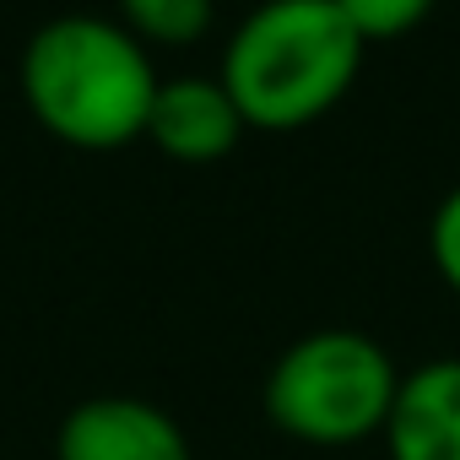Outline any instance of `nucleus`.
<instances>
[{"label":"nucleus","instance_id":"1a4fd4ad","mask_svg":"<svg viewBox=\"0 0 460 460\" xmlns=\"http://www.w3.org/2000/svg\"><path fill=\"white\" fill-rule=\"evenodd\" d=\"M428 255H433L438 282L460 298V184L433 206V222H428Z\"/></svg>","mask_w":460,"mask_h":460},{"label":"nucleus","instance_id":"39448f33","mask_svg":"<svg viewBox=\"0 0 460 460\" xmlns=\"http://www.w3.org/2000/svg\"><path fill=\"white\" fill-rule=\"evenodd\" d=\"M244 130L250 125H244L234 93L222 87V76H168V82H157L141 141H152L168 163L206 168V163L234 157Z\"/></svg>","mask_w":460,"mask_h":460},{"label":"nucleus","instance_id":"6e6552de","mask_svg":"<svg viewBox=\"0 0 460 460\" xmlns=\"http://www.w3.org/2000/svg\"><path fill=\"white\" fill-rule=\"evenodd\" d=\"M433 6L438 0H336V12L352 22V33L363 44H395V39L417 33Z\"/></svg>","mask_w":460,"mask_h":460},{"label":"nucleus","instance_id":"f03ea898","mask_svg":"<svg viewBox=\"0 0 460 460\" xmlns=\"http://www.w3.org/2000/svg\"><path fill=\"white\" fill-rule=\"evenodd\" d=\"M368 44L336 0H261L222 44V87L250 130H304L341 109Z\"/></svg>","mask_w":460,"mask_h":460},{"label":"nucleus","instance_id":"0eeeda50","mask_svg":"<svg viewBox=\"0 0 460 460\" xmlns=\"http://www.w3.org/2000/svg\"><path fill=\"white\" fill-rule=\"evenodd\" d=\"M119 22L146 44V49H184L195 39H206L217 0H114Z\"/></svg>","mask_w":460,"mask_h":460},{"label":"nucleus","instance_id":"7ed1b4c3","mask_svg":"<svg viewBox=\"0 0 460 460\" xmlns=\"http://www.w3.org/2000/svg\"><path fill=\"white\" fill-rule=\"evenodd\" d=\"M401 390L395 358L352 325H320L266 368V422L309 449H352L385 433Z\"/></svg>","mask_w":460,"mask_h":460},{"label":"nucleus","instance_id":"f257e3e1","mask_svg":"<svg viewBox=\"0 0 460 460\" xmlns=\"http://www.w3.org/2000/svg\"><path fill=\"white\" fill-rule=\"evenodd\" d=\"M28 114L76 152H114L146 136V114L157 98L152 49L103 12L49 17L17 66Z\"/></svg>","mask_w":460,"mask_h":460},{"label":"nucleus","instance_id":"423d86ee","mask_svg":"<svg viewBox=\"0 0 460 460\" xmlns=\"http://www.w3.org/2000/svg\"><path fill=\"white\" fill-rule=\"evenodd\" d=\"M379 438L390 460H460V358H428L401 374Z\"/></svg>","mask_w":460,"mask_h":460},{"label":"nucleus","instance_id":"20e7f679","mask_svg":"<svg viewBox=\"0 0 460 460\" xmlns=\"http://www.w3.org/2000/svg\"><path fill=\"white\" fill-rule=\"evenodd\" d=\"M55 460H190V433L146 395H87L60 417Z\"/></svg>","mask_w":460,"mask_h":460}]
</instances>
